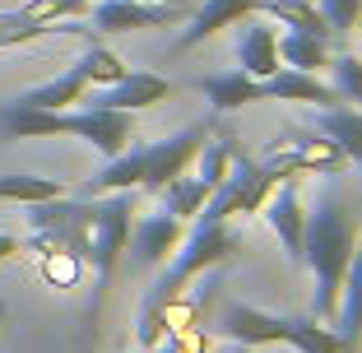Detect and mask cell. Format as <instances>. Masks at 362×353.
Instances as JSON below:
<instances>
[{
    "label": "cell",
    "instance_id": "6da1fadb",
    "mask_svg": "<svg viewBox=\"0 0 362 353\" xmlns=\"http://www.w3.org/2000/svg\"><path fill=\"white\" fill-rule=\"evenodd\" d=\"M358 214L344 204L339 186H325L316 195V209H307V233H302V260L311 270V316L330 325L334 307H339V289L349 274L353 246H358Z\"/></svg>",
    "mask_w": 362,
    "mask_h": 353
},
{
    "label": "cell",
    "instance_id": "7a4b0ae2",
    "mask_svg": "<svg viewBox=\"0 0 362 353\" xmlns=\"http://www.w3.org/2000/svg\"><path fill=\"white\" fill-rule=\"evenodd\" d=\"M237 251H242V237L228 228V219H191V233L177 242L172 265L158 274V284L149 289V298H144V307H139V330H135L139 349H153V344L168 335L163 307H168L172 298H181L191 279H200V274H209V270L228 265Z\"/></svg>",
    "mask_w": 362,
    "mask_h": 353
},
{
    "label": "cell",
    "instance_id": "3957f363",
    "mask_svg": "<svg viewBox=\"0 0 362 353\" xmlns=\"http://www.w3.org/2000/svg\"><path fill=\"white\" fill-rule=\"evenodd\" d=\"M218 330L237 344H293L298 353H353L339 335L316 316H279V311L251 307V302H223Z\"/></svg>",
    "mask_w": 362,
    "mask_h": 353
},
{
    "label": "cell",
    "instance_id": "277c9868",
    "mask_svg": "<svg viewBox=\"0 0 362 353\" xmlns=\"http://www.w3.org/2000/svg\"><path fill=\"white\" fill-rule=\"evenodd\" d=\"M279 186V177L265 168L260 158H251V154L237 144L233 149V163H228L223 182L214 186V195L204 200V209L195 219H233V214H260V204H265V195Z\"/></svg>",
    "mask_w": 362,
    "mask_h": 353
},
{
    "label": "cell",
    "instance_id": "5b68a950",
    "mask_svg": "<svg viewBox=\"0 0 362 353\" xmlns=\"http://www.w3.org/2000/svg\"><path fill=\"white\" fill-rule=\"evenodd\" d=\"M130 224H135V191H107L93 195V237H88V265H93L98 293L112 284L117 260L130 242Z\"/></svg>",
    "mask_w": 362,
    "mask_h": 353
},
{
    "label": "cell",
    "instance_id": "8992f818",
    "mask_svg": "<svg viewBox=\"0 0 362 353\" xmlns=\"http://www.w3.org/2000/svg\"><path fill=\"white\" fill-rule=\"evenodd\" d=\"M214 135V121H191L186 130H177V135L168 139H153V144H144V172H139V191L158 195L163 186L172 182V177H181V172L195 163V154L204 149V139Z\"/></svg>",
    "mask_w": 362,
    "mask_h": 353
},
{
    "label": "cell",
    "instance_id": "52a82bcc",
    "mask_svg": "<svg viewBox=\"0 0 362 353\" xmlns=\"http://www.w3.org/2000/svg\"><path fill=\"white\" fill-rule=\"evenodd\" d=\"M56 135H79L88 139L103 158H117L135 139V112H117V108H84V112H56Z\"/></svg>",
    "mask_w": 362,
    "mask_h": 353
},
{
    "label": "cell",
    "instance_id": "ba28073f",
    "mask_svg": "<svg viewBox=\"0 0 362 353\" xmlns=\"http://www.w3.org/2000/svg\"><path fill=\"white\" fill-rule=\"evenodd\" d=\"M88 10H93V33H144V28H172L177 19H191L186 10L139 5V0H98Z\"/></svg>",
    "mask_w": 362,
    "mask_h": 353
},
{
    "label": "cell",
    "instance_id": "9c48e42d",
    "mask_svg": "<svg viewBox=\"0 0 362 353\" xmlns=\"http://www.w3.org/2000/svg\"><path fill=\"white\" fill-rule=\"evenodd\" d=\"M186 237V224H181L177 214H168V209H158V214H144L139 224H130V265L135 270H153L163 265V260L177 251V242Z\"/></svg>",
    "mask_w": 362,
    "mask_h": 353
},
{
    "label": "cell",
    "instance_id": "30bf717a",
    "mask_svg": "<svg viewBox=\"0 0 362 353\" xmlns=\"http://www.w3.org/2000/svg\"><path fill=\"white\" fill-rule=\"evenodd\" d=\"M260 214H265V224L274 228V237L284 242L288 260H302V233H307V204H302L298 177H288L284 186H274V191L265 195V204H260Z\"/></svg>",
    "mask_w": 362,
    "mask_h": 353
},
{
    "label": "cell",
    "instance_id": "8fae6325",
    "mask_svg": "<svg viewBox=\"0 0 362 353\" xmlns=\"http://www.w3.org/2000/svg\"><path fill=\"white\" fill-rule=\"evenodd\" d=\"M172 93V79L153 75V70H126L117 84H107L103 93L88 103V108H117V112H139V108H153Z\"/></svg>",
    "mask_w": 362,
    "mask_h": 353
},
{
    "label": "cell",
    "instance_id": "7c38bea8",
    "mask_svg": "<svg viewBox=\"0 0 362 353\" xmlns=\"http://www.w3.org/2000/svg\"><path fill=\"white\" fill-rule=\"evenodd\" d=\"M265 84V98H274V103H307V108L325 112V108H344L339 93H334L330 84H320L311 70H293V65H279L269 79H260Z\"/></svg>",
    "mask_w": 362,
    "mask_h": 353
},
{
    "label": "cell",
    "instance_id": "4fadbf2b",
    "mask_svg": "<svg viewBox=\"0 0 362 353\" xmlns=\"http://www.w3.org/2000/svg\"><path fill=\"white\" fill-rule=\"evenodd\" d=\"M246 14H256V0H204V5L191 10V23H186V33L177 37L172 52H191V47H200L204 37H214V33L242 23Z\"/></svg>",
    "mask_w": 362,
    "mask_h": 353
},
{
    "label": "cell",
    "instance_id": "5bb4252c",
    "mask_svg": "<svg viewBox=\"0 0 362 353\" xmlns=\"http://www.w3.org/2000/svg\"><path fill=\"white\" fill-rule=\"evenodd\" d=\"M195 93H204V103H209L218 117H223V112L246 108V103H265V84H260V79H251L246 70H228V75H200V79H195Z\"/></svg>",
    "mask_w": 362,
    "mask_h": 353
},
{
    "label": "cell",
    "instance_id": "9a60e30c",
    "mask_svg": "<svg viewBox=\"0 0 362 353\" xmlns=\"http://www.w3.org/2000/svg\"><path fill=\"white\" fill-rule=\"evenodd\" d=\"M237 61L251 79H269L279 70V37L269 23H260L256 14L242 19V37H237Z\"/></svg>",
    "mask_w": 362,
    "mask_h": 353
},
{
    "label": "cell",
    "instance_id": "2e32d148",
    "mask_svg": "<svg viewBox=\"0 0 362 353\" xmlns=\"http://www.w3.org/2000/svg\"><path fill=\"white\" fill-rule=\"evenodd\" d=\"M330 330L339 335L349 349L362 344V246H353V260H349V274H344L339 307H334V316H330Z\"/></svg>",
    "mask_w": 362,
    "mask_h": 353
},
{
    "label": "cell",
    "instance_id": "e0dca14e",
    "mask_svg": "<svg viewBox=\"0 0 362 353\" xmlns=\"http://www.w3.org/2000/svg\"><path fill=\"white\" fill-rule=\"evenodd\" d=\"M84 93H88L84 70H79V65H70V70H61L56 79H47V84L19 93L14 103H23V108H47V112H65V108H75V103H84Z\"/></svg>",
    "mask_w": 362,
    "mask_h": 353
},
{
    "label": "cell",
    "instance_id": "ac0fdd59",
    "mask_svg": "<svg viewBox=\"0 0 362 353\" xmlns=\"http://www.w3.org/2000/svg\"><path fill=\"white\" fill-rule=\"evenodd\" d=\"M256 14H269V19L288 23V28H298V33H311L320 42H334V33H330V23H325L316 0H256Z\"/></svg>",
    "mask_w": 362,
    "mask_h": 353
},
{
    "label": "cell",
    "instance_id": "d6986e66",
    "mask_svg": "<svg viewBox=\"0 0 362 353\" xmlns=\"http://www.w3.org/2000/svg\"><path fill=\"white\" fill-rule=\"evenodd\" d=\"M316 130H320V135H330L334 144L344 149V158L358 163V172H362V112L358 108H325L316 117Z\"/></svg>",
    "mask_w": 362,
    "mask_h": 353
},
{
    "label": "cell",
    "instance_id": "ffe728a7",
    "mask_svg": "<svg viewBox=\"0 0 362 353\" xmlns=\"http://www.w3.org/2000/svg\"><path fill=\"white\" fill-rule=\"evenodd\" d=\"M52 33H79V37H93V28H79V23H70V19L42 23V19H28V14H19V10L0 14V47H23V42H37V37H52Z\"/></svg>",
    "mask_w": 362,
    "mask_h": 353
},
{
    "label": "cell",
    "instance_id": "44dd1931",
    "mask_svg": "<svg viewBox=\"0 0 362 353\" xmlns=\"http://www.w3.org/2000/svg\"><path fill=\"white\" fill-rule=\"evenodd\" d=\"M209 195H214V186L204 182V177H186V172H181V177H172V182L158 191V200H163V209H168V214H177L181 224H186V219H195L204 209V200H209Z\"/></svg>",
    "mask_w": 362,
    "mask_h": 353
},
{
    "label": "cell",
    "instance_id": "7402d4cb",
    "mask_svg": "<svg viewBox=\"0 0 362 353\" xmlns=\"http://www.w3.org/2000/svg\"><path fill=\"white\" fill-rule=\"evenodd\" d=\"M279 61L293 65V70H325L330 65V42H320V37H311V33H298L288 28L284 37H279Z\"/></svg>",
    "mask_w": 362,
    "mask_h": 353
},
{
    "label": "cell",
    "instance_id": "603a6c76",
    "mask_svg": "<svg viewBox=\"0 0 362 353\" xmlns=\"http://www.w3.org/2000/svg\"><path fill=\"white\" fill-rule=\"evenodd\" d=\"M56 195H65V182H56V177H33V172H5L0 177V200L37 204V200H56Z\"/></svg>",
    "mask_w": 362,
    "mask_h": 353
},
{
    "label": "cell",
    "instance_id": "cb8c5ba5",
    "mask_svg": "<svg viewBox=\"0 0 362 353\" xmlns=\"http://www.w3.org/2000/svg\"><path fill=\"white\" fill-rule=\"evenodd\" d=\"M75 65L84 70V79H88V84H98V88L117 84V79L126 75V65H121V56L112 52V47H103V42H98V33H93V37H84V56H79Z\"/></svg>",
    "mask_w": 362,
    "mask_h": 353
},
{
    "label": "cell",
    "instance_id": "d4e9b609",
    "mask_svg": "<svg viewBox=\"0 0 362 353\" xmlns=\"http://www.w3.org/2000/svg\"><path fill=\"white\" fill-rule=\"evenodd\" d=\"M330 75H334L330 88L339 93L344 108H358L362 112V56H353V52L334 56V61H330Z\"/></svg>",
    "mask_w": 362,
    "mask_h": 353
},
{
    "label": "cell",
    "instance_id": "484cf974",
    "mask_svg": "<svg viewBox=\"0 0 362 353\" xmlns=\"http://www.w3.org/2000/svg\"><path fill=\"white\" fill-rule=\"evenodd\" d=\"M79 274H84V260L79 256H70V251H61V246L42 251V279L47 284H56V289H75Z\"/></svg>",
    "mask_w": 362,
    "mask_h": 353
},
{
    "label": "cell",
    "instance_id": "4316f807",
    "mask_svg": "<svg viewBox=\"0 0 362 353\" xmlns=\"http://www.w3.org/2000/svg\"><path fill=\"white\" fill-rule=\"evenodd\" d=\"M93 0H23L19 14L28 19H42V23H61V19H79Z\"/></svg>",
    "mask_w": 362,
    "mask_h": 353
},
{
    "label": "cell",
    "instance_id": "83f0119b",
    "mask_svg": "<svg viewBox=\"0 0 362 353\" xmlns=\"http://www.w3.org/2000/svg\"><path fill=\"white\" fill-rule=\"evenodd\" d=\"M320 14H325L334 37H344L362 23V0H320Z\"/></svg>",
    "mask_w": 362,
    "mask_h": 353
},
{
    "label": "cell",
    "instance_id": "f1b7e54d",
    "mask_svg": "<svg viewBox=\"0 0 362 353\" xmlns=\"http://www.w3.org/2000/svg\"><path fill=\"white\" fill-rule=\"evenodd\" d=\"M149 353H209V349H204V340L195 330H168Z\"/></svg>",
    "mask_w": 362,
    "mask_h": 353
},
{
    "label": "cell",
    "instance_id": "f546056e",
    "mask_svg": "<svg viewBox=\"0 0 362 353\" xmlns=\"http://www.w3.org/2000/svg\"><path fill=\"white\" fill-rule=\"evenodd\" d=\"M19 251H23V242H19V237H14V233H0V260H14Z\"/></svg>",
    "mask_w": 362,
    "mask_h": 353
},
{
    "label": "cell",
    "instance_id": "4dcf8cb0",
    "mask_svg": "<svg viewBox=\"0 0 362 353\" xmlns=\"http://www.w3.org/2000/svg\"><path fill=\"white\" fill-rule=\"evenodd\" d=\"M139 5H172V10H186V14H191V10H195L191 0H139Z\"/></svg>",
    "mask_w": 362,
    "mask_h": 353
},
{
    "label": "cell",
    "instance_id": "1f68e13d",
    "mask_svg": "<svg viewBox=\"0 0 362 353\" xmlns=\"http://www.w3.org/2000/svg\"><path fill=\"white\" fill-rule=\"evenodd\" d=\"M0 321H5V302H0Z\"/></svg>",
    "mask_w": 362,
    "mask_h": 353
}]
</instances>
